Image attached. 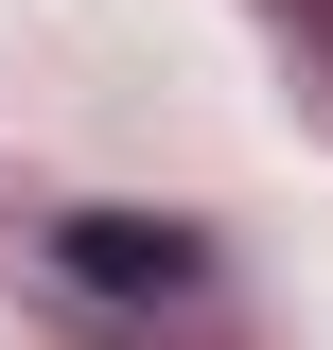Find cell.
Listing matches in <instances>:
<instances>
[{
	"instance_id": "1",
	"label": "cell",
	"mask_w": 333,
	"mask_h": 350,
	"mask_svg": "<svg viewBox=\"0 0 333 350\" xmlns=\"http://www.w3.org/2000/svg\"><path fill=\"white\" fill-rule=\"evenodd\" d=\"M71 262H88V280H123V298H193V245H175V228H123V211H88Z\"/></svg>"
}]
</instances>
